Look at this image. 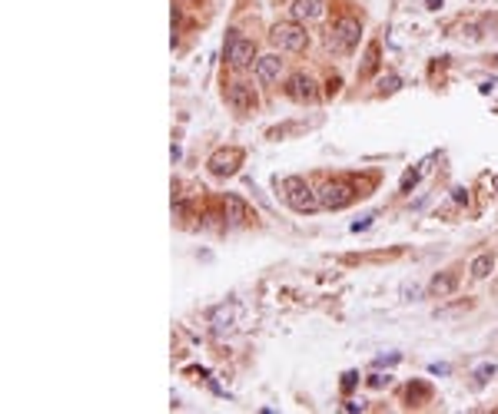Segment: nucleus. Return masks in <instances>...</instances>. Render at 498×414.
<instances>
[{"instance_id":"8","label":"nucleus","mask_w":498,"mask_h":414,"mask_svg":"<svg viewBox=\"0 0 498 414\" xmlns=\"http://www.w3.org/2000/svg\"><path fill=\"white\" fill-rule=\"evenodd\" d=\"M286 93L292 96L296 103H309V100H316V96H319V90H316V80H312V76L296 73V76H289Z\"/></svg>"},{"instance_id":"13","label":"nucleus","mask_w":498,"mask_h":414,"mask_svg":"<svg viewBox=\"0 0 498 414\" xmlns=\"http://www.w3.org/2000/svg\"><path fill=\"white\" fill-rule=\"evenodd\" d=\"M226 209H230V222L232 226H243L246 222V216H249V209H246V203L239 199V196H226Z\"/></svg>"},{"instance_id":"10","label":"nucleus","mask_w":498,"mask_h":414,"mask_svg":"<svg viewBox=\"0 0 498 414\" xmlns=\"http://www.w3.org/2000/svg\"><path fill=\"white\" fill-rule=\"evenodd\" d=\"M226 100H230L232 110H239V113H249V110L256 106V93H252V87H246V83H232Z\"/></svg>"},{"instance_id":"22","label":"nucleus","mask_w":498,"mask_h":414,"mask_svg":"<svg viewBox=\"0 0 498 414\" xmlns=\"http://www.w3.org/2000/svg\"><path fill=\"white\" fill-rule=\"evenodd\" d=\"M429 371H432V375H448V365H432Z\"/></svg>"},{"instance_id":"6","label":"nucleus","mask_w":498,"mask_h":414,"mask_svg":"<svg viewBox=\"0 0 498 414\" xmlns=\"http://www.w3.org/2000/svg\"><path fill=\"white\" fill-rule=\"evenodd\" d=\"M352 199H356V192H352L349 183H326V186L319 189V203H323V209H345Z\"/></svg>"},{"instance_id":"12","label":"nucleus","mask_w":498,"mask_h":414,"mask_svg":"<svg viewBox=\"0 0 498 414\" xmlns=\"http://www.w3.org/2000/svg\"><path fill=\"white\" fill-rule=\"evenodd\" d=\"M455 285H459V279H455L452 272H442V275H435V279L429 282V292H432V295H439V299H445V295H452V292H455Z\"/></svg>"},{"instance_id":"27","label":"nucleus","mask_w":498,"mask_h":414,"mask_svg":"<svg viewBox=\"0 0 498 414\" xmlns=\"http://www.w3.org/2000/svg\"><path fill=\"white\" fill-rule=\"evenodd\" d=\"M495 189H498V176H495Z\"/></svg>"},{"instance_id":"19","label":"nucleus","mask_w":498,"mask_h":414,"mask_svg":"<svg viewBox=\"0 0 498 414\" xmlns=\"http://www.w3.org/2000/svg\"><path fill=\"white\" fill-rule=\"evenodd\" d=\"M382 90H385V93L399 90V76H385V80H382Z\"/></svg>"},{"instance_id":"3","label":"nucleus","mask_w":498,"mask_h":414,"mask_svg":"<svg viewBox=\"0 0 498 414\" xmlns=\"http://www.w3.org/2000/svg\"><path fill=\"white\" fill-rule=\"evenodd\" d=\"M286 189H289L286 203L296 209V212H316V209L323 206V203H319V192H312L303 179H286Z\"/></svg>"},{"instance_id":"5","label":"nucleus","mask_w":498,"mask_h":414,"mask_svg":"<svg viewBox=\"0 0 498 414\" xmlns=\"http://www.w3.org/2000/svg\"><path fill=\"white\" fill-rule=\"evenodd\" d=\"M236 315H239V308L232 305V301H223V305H216L210 312V332L216 338H223V335H230L232 328H236Z\"/></svg>"},{"instance_id":"18","label":"nucleus","mask_w":498,"mask_h":414,"mask_svg":"<svg viewBox=\"0 0 498 414\" xmlns=\"http://www.w3.org/2000/svg\"><path fill=\"white\" fill-rule=\"evenodd\" d=\"M356 381H359V375H356V371H345V375H343V388H345V391H352V388H356Z\"/></svg>"},{"instance_id":"7","label":"nucleus","mask_w":498,"mask_h":414,"mask_svg":"<svg viewBox=\"0 0 498 414\" xmlns=\"http://www.w3.org/2000/svg\"><path fill=\"white\" fill-rule=\"evenodd\" d=\"M243 163V152L239 150H216L210 156V172L213 176H232Z\"/></svg>"},{"instance_id":"25","label":"nucleus","mask_w":498,"mask_h":414,"mask_svg":"<svg viewBox=\"0 0 498 414\" xmlns=\"http://www.w3.org/2000/svg\"><path fill=\"white\" fill-rule=\"evenodd\" d=\"M455 203H468V192H465V189H455Z\"/></svg>"},{"instance_id":"20","label":"nucleus","mask_w":498,"mask_h":414,"mask_svg":"<svg viewBox=\"0 0 498 414\" xmlns=\"http://www.w3.org/2000/svg\"><path fill=\"white\" fill-rule=\"evenodd\" d=\"M462 37H468V40H479V27H465V30H462Z\"/></svg>"},{"instance_id":"2","label":"nucleus","mask_w":498,"mask_h":414,"mask_svg":"<svg viewBox=\"0 0 498 414\" xmlns=\"http://www.w3.org/2000/svg\"><path fill=\"white\" fill-rule=\"evenodd\" d=\"M269 40H272L279 50H292V54H299V50H306L309 34H306V27H299V20H296V23H276L272 34H269Z\"/></svg>"},{"instance_id":"9","label":"nucleus","mask_w":498,"mask_h":414,"mask_svg":"<svg viewBox=\"0 0 498 414\" xmlns=\"http://www.w3.org/2000/svg\"><path fill=\"white\" fill-rule=\"evenodd\" d=\"M279 73H283V60L276 57V54H269V57H259V60H256V80H259L263 87L276 83V80H279Z\"/></svg>"},{"instance_id":"21","label":"nucleus","mask_w":498,"mask_h":414,"mask_svg":"<svg viewBox=\"0 0 498 414\" xmlns=\"http://www.w3.org/2000/svg\"><path fill=\"white\" fill-rule=\"evenodd\" d=\"M415 179H419V176H415V172H409V176L402 179V189H412V186H415Z\"/></svg>"},{"instance_id":"14","label":"nucleus","mask_w":498,"mask_h":414,"mask_svg":"<svg viewBox=\"0 0 498 414\" xmlns=\"http://www.w3.org/2000/svg\"><path fill=\"white\" fill-rule=\"evenodd\" d=\"M492 268H495V259L485 252V255H479V259L472 262V279H488V275H492Z\"/></svg>"},{"instance_id":"11","label":"nucleus","mask_w":498,"mask_h":414,"mask_svg":"<svg viewBox=\"0 0 498 414\" xmlns=\"http://www.w3.org/2000/svg\"><path fill=\"white\" fill-rule=\"evenodd\" d=\"M323 0H296L292 3V20H319L323 17Z\"/></svg>"},{"instance_id":"26","label":"nucleus","mask_w":498,"mask_h":414,"mask_svg":"<svg viewBox=\"0 0 498 414\" xmlns=\"http://www.w3.org/2000/svg\"><path fill=\"white\" fill-rule=\"evenodd\" d=\"M425 3H429V10H439L442 7V0H425Z\"/></svg>"},{"instance_id":"15","label":"nucleus","mask_w":498,"mask_h":414,"mask_svg":"<svg viewBox=\"0 0 498 414\" xmlns=\"http://www.w3.org/2000/svg\"><path fill=\"white\" fill-rule=\"evenodd\" d=\"M376 60H379V47L372 43V47H369V57H365V67H362V70H359V73H362V76H369V73H372V70H376Z\"/></svg>"},{"instance_id":"23","label":"nucleus","mask_w":498,"mask_h":414,"mask_svg":"<svg viewBox=\"0 0 498 414\" xmlns=\"http://www.w3.org/2000/svg\"><path fill=\"white\" fill-rule=\"evenodd\" d=\"M385 381H389V378H382V375H372V378H369V384H376V388H382Z\"/></svg>"},{"instance_id":"24","label":"nucleus","mask_w":498,"mask_h":414,"mask_svg":"<svg viewBox=\"0 0 498 414\" xmlns=\"http://www.w3.org/2000/svg\"><path fill=\"white\" fill-rule=\"evenodd\" d=\"M345 411H365V404H362V401H359V404H356V401H349V404H345Z\"/></svg>"},{"instance_id":"4","label":"nucleus","mask_w":498,"mask_h":414,"mask_svg":"<svg viewBox=\"0 0 498 414\" xmlns=\"http://www.w3.org/2000/svg\"><path fill=\"white\" fill-rule=\"evenodd\" d=\"M226 60H230V67H236V70L249 67V63L256 60V43L239 37L236 30H230V37H226Z\"/></svg>"},{"instance_id":"1","label":"nucleus","mask_w":498,"mask_h":414,"mask_svg":"<svg viewBox=\"0 0 498 414\" xmlns=\"http://www.w3.org/2000/svg\"><path fill=\"white\" fill-rule=\"evenodd\" d=\"M359 34H362V27H359V20L352 17H339L332 23V30H329V50H339V54H349V50H356V43H359Z\"/></svg>"},{"instance_id":"16","label":"nucleus","mask_w":498,"mask_h":414,"mask_svg":"<svg viewBox=\"0 0 498 414\" xmlns=\"http://www.w3.org/2000/svg\"><path fill=\"white\" fill-rule=\"evenodd\" d=\"M402 295H405V301H415V299L422 295V288H419V285H405Z\"/></svg>"},{"instance_id":"17","label":"nucleus","mask_w":498,"mask_h":414,"mask_svg":"<svg viewBox=\"0 0 498 414\" xmlns=\"http://www.w3.org/2000/svg\"><path fill=\"white\" fill-rule=\"evenodd\" d=\"M492 375H495V365H481L479 371H475V378H479V381H488Z\"/></svg>"}]
</instances>
